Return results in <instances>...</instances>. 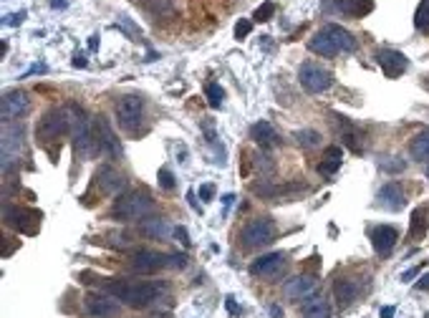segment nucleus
<instances>
[{
    "instance_id": "nucleus-1",
    "label": "nucleus",
    "mask_w": 429,
    "mask_h": 318,
    "mask_svg": "<svg viewBox=\"0 0 429 318\" xmlns=\"http://www.w3.org/2000/svg\"><path fill=\"white\" fill-rule=\"evenodd\" d=\"M104 291L114 296L116 301H124L132 308H146L162 291L157 283H132V280H116V278H104Z\"/></svg>"
},
{
    "instance_id": "nucleus-2",
    "label": "nucleus",
    "mask_w": 429,
    "mask_h": 318,
    "mask_svg": "<svg viewBox=\"0 0 429 318\" xmlns=\"http://www.w3.org/2000/svg\"><path fill=\"white\" fill-rule=\"evenodd\" d=\"M157 210L154 199L146 194V192H129L124 197H119L111 207V217L114 220H121V222H139L144 217H149L151 212Z\"/></svg>"
},
{
    "instance_id": "nucleus-3",
    "label": "nucleus",
    "mask_w": 429,
    "mask_h": 318,
    "mask_svg": "<svg viewBox=\"0 0 429 318\" xmlns=\"http://www.w3.org/2000/svg\"><path fill=\"white\" fill-rule=\"evenodd\" d=\"M69 117H71V136L76 159H88L94 152H99V144H96V134L91 131V124L86 119V111L81 106H69Z\"/></svg>"
},
{
    "instance_id": "nucleus-4",
    "label": "nucleus",
    "mask_w": 429,
    "mask_h": 318,
    "mask_svg": "<svg viewBox=\"0 0 429 318\" xmlns=\"http://www.w3.org/2000/svg\"><path fill=\"white\" fill-rule=\"evenodd\" d=\"M71 131V117H69V109H51L43 114V119L38 122L36 127V139L48 147L51 141H58L64 134Z\"/></svg>"
},
{
    "instance_id": "nucleus-5",
    "label": "nucleus",
    "mask_w": 429,
    "mask_h": 318,
    "mask_svg": "<svg viewBox=\"0 0 429 318\" xmlns=\"http://www.w3.org/2000/svg\"><path fill=\"white\" fill-rule=\"evenodd\" d=\"M116 122L127 134L144 131V99L142 96H121L116 101Z\"/></svg>"
},
{
    "instance_id": "nucleus-6",
    "label": "nucleus",
    "mask_w": 429,
    "mask_h": 318,
    "mask_svg": "<svg viewBox=\"0 0 429 318\" xmlns=\"http://www.w3.org/2000/svg\"><path fill=\"white\" fill-rule=\"evenodd\" d=\"M3 220L8 227H15L23 235H36L41 227V212L33 207H23V205H10L5 202L3 207Z\"/></svg>"
},
{
    "instance_id": "nucleus-7",
    "label": "nucleus",
    "mask_w": 429,
    "mask_h": 318,
    "mask_svg": "<svg viewBox=\"0 0 429 318\" xmlns=\"http://www.w3.org/2000/svg\"><path fill=\"white\" fill-rule=\"evenodd\" d=\"M275 238V222L270 217H255L250 220L242 233H240V240L245 248H260V245H268L270 240Z\"/></svg>"
},
{
    "instance_id": "nucleus-8",
    "label": "nucleus",
    "mask_w": 429,
    "mask_h": 318,
    "mask_svg": "<svg viewBox=\"0 0 429 318\" xmlns=\"http://www.w3.org/2000/svg\"><path fill=\"white\" fill-rule=\"evenodd\" d=\"M298 78H300L303 89H305V91H311V94H323V91H328V89H331V83H333L331 71L321 68L318 64H303V66H300Z\"/></svg>"
},
{
    "instance_id": "nucleus-9",
    "label": "nucleus",
    "mask_w": 429,
    "mask_h": 318,
    "mask_svg": "<svg viewBox=\"0 0 429 318\" xmlns=\"http://www.w3.org/2000/svg\"><path fill=\"white\" fill-rule=\"evenodd\" d=\"M28 109H30V99H28L25 91H8V94L3 96V101H0V114H3V122H5V124H10V122L25 117Z\"/></svg>"
},
{
    "instance_id": "nucleus-10",
    "label": "nucleus",
    "mask_w": 429,
    "mask_h": 318,
    "mask_svg": "<svg viewBox=\"0 0 429 318\" xmlns=\"http://www.w3.org/2000/svg\"><path fill=\"white\" fill-rule=\"evenodd\" d=\"M96 144H99V152L111 157V159H119L121 157V144L114 134V129L109 127V122L104 117H96Z\"/></svg>"
},
{
    "instance_id": "nucleus-11",
    "label": "nucleus",
    "mask_w": 429,
    "mask_h": 318,
    "mask_svg": "<svg viewBox=\"0 0 429 318\" xmlns=\"http://www.w3.org/2000/svg\"><path fill=\"white\" fill-rule=\"evenodd\" d=\"M83 308H86L88 316H94V318L119 316V303H116L111 296H106V293H88V296L83 298Z\"/></svg>"
},
{
    "instance_id": "nucleus-12",
    "label": "nucleus",
    "mask_w": 429,
    "mask_h": 318,
    "mask_svg": "<svg viewBox=\"0 0 429 318\" xmlns=\"http://www.w3.org/2000/svg\"><path fill=\"white\" fill-rule=\"evenodd\" d=\"M129 268L139 275H151L162 268H169V255H162V253H154V250H139V253L132 257Z\"/></svg>"
},
{
    "instance_id": "nucleus-13",
    "label": "nucleus",
    "mask_w": 429,
    "mask_h": 318,
    "mask_svg": "<svg viewBox=\"0 0 429 318\" xmlns=\"http://www.w3.org/2000/svg\"><path fill=\"white\" fill-rule=\"evenodd\" d=\"M23 152V129L20 127H3V169L10 167L13 159H18V154Z\"/></svg>"
},
{
    "instance_id": "nucleus-14",
    "label": "nucleus",
    "mask_w": 429,
    "mask_h": 318,
    "mask_svg": "<svg viewBox=\"0 0 429 318\" xmlns=\"http://www.w3.org/2000/svg\"><path fill=\"white\" fill-rule=\"evenodd\" d=\"M376 64L381 66V71L389 76V78H396L407 71L409 66V59L402 53V51H394V48H381L376 51Z\"/></svg>"
},
{
    "instance_id": "nucleus-15",
    "label": "nucleus",
    "mask_w": 429,
    "mask_h": 318,
    "mask_svg": "<svg viewBox=\"0 0 429 318\" xmlns=\"http://www.w3.org/2000/svg\"><path fill=\"white\" fill-rule=\"evenodd\" d=\"M308 48H311L313 53L323 56V59H333L336 53H341V48H339V43H336V38H333V33H331L328 25H323L321 31H316V33L311 36Z\"/></svg>"
},
{
    "instance_id": "nucleus-16",
    "label": "nucleus",
    "mask_w": 429,
    "mask_h": 318,
    "mask_svg": "<svg viewBox=\"0 0 429 318\" xmlns=\"http://www.w3.org/2000/svg\"><path fill=\"white\" fill-rule=\"evenodd\" d=\"M286 263V255L283 253H268V255H260L258 260L250 263V273L253 275H260V278H275L281 273Z\"/></svg>"
},
{
    "instance_id": "nucleus-17",
    "label": "nucleus",
    "mask_w": 429,
    "mask_h": 318,
    "mask_svg": "<svg viewBox=\"0 0 429 318\" xmlns=\"http://www.w3.org/2000/svg\"><path fill=\"white\" fill-rule=\"evenodd\" d=\"M316 288H318V280H316L313 275H295V278H290L286 285H283V293H286V298L300 301V298L313 296Z\"/></svg>"
},
{
    "instance_id": "nucleus-18",
    "label": "nucleus",
    "mask_w": 429,
    "mask_h": 318,
    "mask_svg": "<svg viewBox=\"0 0 429 318\" xmlns=\"http://www.w3.org/2000/svg\"><path fill=\"white\" fill-rule=\"evenodd\" d=\"M396 240H399V233H396V227H391V225H379V227H374V230H371V243H374V250L381 255V257H386V255L394 250Z\"/></svg>"
},
{
    "instance_id": "nucleus-19",
    "label": "nucleus",
    "mask_w": 429,
    "mask_h": 318,
    "mask_svg": "<svg viewBox=\"0 0 429 318\" xmlns=\"http://www.w3.org/2000/svg\"><path fill=\"white\" fill-rule=\"evenodd\" d=\"M96 185H99V190L104 192V194H119V192L127 187V180H124V175L121 172H116L114 167H101L99 172H96Z\"/></svg>"
},
{
    "instance_id": "nucleus-20",
    "label": "nucleus",
    "mask_w": 429,
    "mask_h": 318,
    "mask_svg": "<svg viewBox=\"0 0 429 318\" xmlns=\"http://www.w3.org/2000/svg\"><path fill=\"white\" fill-rule=\"evenodd\" d=\"M376 199H379V205H381L384 210H389V212H399V210L407 205L404 192H402V187H399L396 182L384 185V187L379 190V194H376Z\"/></svg>"
},
{
    "instance_id": "nucleus-21",
    "label": "nucleus",
    "mask_w": 429,
    "mask_h": 318,
    "mask_svg": "<svg viewBox=\"0 0 429 318\" xmlns=\"http://www.w3.org/2000/svg\"><path fill=\"white\" fill-rule=\"evenodd\" d=\"M341 159H344L341 147H336V144L326 147V149H323V159H321V164H318V172H321V175H336V169L341 167Z\"/></svg>"
},
{
    "instance_id": "nucleus-22",
    "label": "nucleus",
    "mask_w": 429,
    "mask_h": 318,
    "mask_svg": "<svg viewBox=\"0 0 429 318\" xmlns=\"http://www.w3.org/2000/svg\"><path fill=\"white\" fill-rule=\"evenodd\" d=\"M333 5L344 15H354V18H361L374 10V0H333Z\"/></svg>"
},
{
    "instance_id": "nucleus-23",
    "label": "nucleus",
    "mask_w": 429,
    "mask_h": 318,
    "mask_svg": "<svg viewBox=\"0 0 429 318\" xmlns=\"http://www.w3.org/2000/svg\"><path fill=\"white\" fill-rule=\"evenodd\" d=\"M331 316V306L323 296H308V301L303 303V318H328Z\"/></svg>"
},
{
    "instance_id": "nucleus-24",
    "label": "nucleus",
    "mask_w": 429,
    "mask_h": 318,
    "mask_svg": "<svg viewBox=\"0 0 429 318\" xmlns=\"http://www.w3.org/2000/svg\"><path fill=\"white\" fill-rule=\"evenodd\" d=\"M333 293H336V301L341 306H351L358 296V285L354 280H349V278H339L336 285H333Z\"/></svg>"
},
{
    "instance_id": "nucleus-25",
    "label": "nucleus",
    "mask_w": 429,
    "mask_h": 318,
    "mask_svg": "<svg viewBox=\"0 0 429 318\" xmlns=\"http://www.w3.org/2000/svg\"><path fill=\"white\" fill-rule=\"evenodd\" d=\"M336 119H339V127H341V139H344V144H346L351 152H356V154H358V152L363 149V144L358 141V139H361L358 129L354 127L346 117H336Z\"/></svg>"
},
{
    "instance_id": "nucleus-26",
    "label": "nucleus",
    "mask_w": 429,
    "mask_h": 318,
    "mask_svg": "<svg viewBox=\"0 0 429 318\" xmlns=\"http://www.w3.org/2000/svg\"><path fill=\"white\" fill-rule=\"evenodd\" d=\"M250 136L265 149V147H273V144H278V134H275V129L270 127V122H258V124H253L250 129Z\"/></svg>"
},
{
    "instance_id": "nucleus-27",
    "label": "nucleus",
    "mask_w": 429,
    "mask_h": 318,
    "mask_svg": "<svg viewBox=\"0 0 429 318\" xmlns=\"http://www.w3.org/2000/svg\"><path fill=\"white\" fill-rule=\"evenodd\" d=\"M409 154H412V159L429 164V129L419 131V134L409 141Z\"/></svg>"
},
{
    "instance_id": "nucleus-28",
    "label": "nucleus",
    "mask_w": 429,
    "mask_h": 318,
    "mask_svg": "<svg viewBox=\"0 0 429 318\" xmlns=\"http://www.w3.org/2000/svg\"><path fill=\"white\" fill-rule=\"evenodd\" d=\"M429 225V207H417L412 212V225H409V238L412 240H422Z\"/></svg>"
},
{
    "instance_id": "nucleus-29",
    "label": "nucleus",
    "mask_w": 429,
    "mask_h": 318,
    "mask_svg": "<svg viewBox=\"0 0 429 318\" xmlns=\"http://www.w3.org/2000/svg\"><path fill=\"white\" fill-rule=\"evenodd\" d=\"M328 28H331V33H333V38H336V43H339L341 51H354V48H356V38H354L346 28H341V25H336V23H328Z\"/></svg>"
},
{
    "instance_id": "nucleus-30",
    "label": "nucleus",
    "mask_w": 429,
    "mask_h": 318,
    "mask_svg": "<svg viewBox=\"0 0 429 318\" xmlns=\"http://www.w3.org/2000/svg\"><path fill=\"white\" fill-rule=\"evenodd\" d=\"M142 233L149 238H167L169 235V225L164 220H142Z\"/></svg>"
},
{
    "instance_id": "nucleus-31",
    "label": "nucleus",
    "mask_w": 429,
    "mask_h": 318,
    "mask_svg": "<svg viewBox=\"0 0 429 318\" xmlns=\"http://www.w3.org/2000/svg\"><path fill=\"white\" fill-rule=\"evenodd\" d=\"M295 141L305 149H313V147L321 144V134L316 129H300V131H295Z\"/></svg>"
},
{
    "instance_id": "nucleus-32",
    "label": "nucleus",
    "mask_w": 429,
    "mask_h": 318,
    "mask_svg": "<svg viewBox=\"0 0 429 318\" xmlns=\"http://www.w3.org/2000/svg\"><path fill=\"white\" fill-rule=\"evenodd\" d=\"M414 25H417V31L429 33V0H422V3H419L417 15H414Z\"/></svg>"
},
{
    "instance_id": "nucleus-33",
    "label": "nucleus",
    "mask_w": 429,
    "mask_h": 318,
    "mask_svg": "<svg viewBox=\"0 0 429 318\" xmlns=\"http://www.w3.org/2000/svg\"><path fill=\"white\" fill-rule=\"evenodd\" d=\"M253 162H255L258 172H260V175H265V177H268V175H273V169H275V164H273L270 154H265V152H258Z\"/></svg>"
},
{
    "instance_id": "nucleus-34",
    "label": "nucleus",
    "mask_w": 429,
    "mask_h": 318,
    "mask_svg": "<svg viewBox=\"0 0 429 318\" xmlns=\"http://www.w3.org/2000/svg\"><path fill=\"white\" fill-rule=\"evenodd\" d=\"M379 167L384 169V172H404V159H399V157H386V159H381L379 162Z\"/></svg>"
},
{
    "instance_id": "nucleus-35",
    "label": "nucleus",
    "mask_w": 429,
    "mask_h": 318,
    "mask_svg": "<svg viewBox=\"0 0 429 318\" xmlns=\"http://www.w3.org/2000/svg\"><path fill=\"white\" fill-rule=\"evenodd\" d=\"M205 91H207V101H210V106H212V109H220V106H222V96H225V94H222V89H220L217 83H207V89H205Z\"/></svg>"
},
{
    "instance_id": "nucleus-36",
    "label": "nucleus",
    "mask_w": 429,
    "mask_h": 318,
    "mask_svg": "<svg viewBox=\"0 0 429 318\" xmlns=\"http://www.w3.org/2000/svg\"><path fill=\"white\" fill-rule=\"evenodd\" d=\"M273 13H275V5H273V3H263V5L255 10V15H253V18H255V20H260V23H265V20H270V18H273Z\"/></svg>"
},
{
    "instance_id": "nucleus-37",
    "label": "nucleus",
    "mask_w": 429,
    "mask_h": 318,
    "mask_svg": "<svg viewBox=\"0 0 429 318\" xmlns=\"http://www.w3.org/2000/svg\"><path fill=\"white\" fill-rule=\"evenodd\" d=\"M157 177H159V187H162V190H167V192L174 190V175H172L167 167H162Z\"/></svg>"
},
{
    "instance_id": "nucleus-38",
    "label": "nucleus",
    "mask_w": 429,
    "mask_h": 318,
    "mask_svg": "<svg viewBox=\"0 0 429 318\" xmlns=\"http://www.w3.org/2000/svg\"><path fill=\"white\" fill-rule=\"evenodd\" d=\"M250 31H253V23H250L248 18H240V20H237V25H235V38H237V41H242Z\"/></svg>"
},
{
    "instance_id": "nucleus-39",
    "label": "nucleus",
    "mask_w": 429,
    "mask_h": 318,
    "mask_svg": "<svg viewBox=\"0 0 429 318\" xmlns=\"http://www.w3.org/2000/svg\"><path fill=\"white\" fill-rule=\"evenodd\" d=\"M187 255L185 253H174V255H169V268H174V270H182V268H187Z\"/></svg>"
},
{
    "instance_id": "nucleus-40",
    "label": "nucleus",
    "mask_w": 429,
    "mask_h": 318,
    "mask_svg": "<svg viewBox=\"0 0 429 318\" xmlns=\"http://www.w3.org/2000/svg\"><path fill=\"white\" fill-rule=\"evenodd\" d=\"M119 25H121V28H124V31H127V33H129L132 38H134V41L139 38V31H137V28L132 25V20H129L127 15H119Z\"/></svg>"
},
{
    "instance_id": "nucleus-41",
    "label": "nucleus",
    "mask_w": 429,
    "mask_h": 318,
    "mask_svg": "<svg viewBox=\"0 0 429 318\" xmlns=\"http://www.w3.org/2000/svg\"><path fill=\"white\" fill-rule=\"evenodd\" d=\"M172 233H174V238H177V240H179L185 248H190V243H192V240H190V235H187V230H185L182 225H179V227H174Z\"/></svg>"
},
{
    "instance_id": "nucleus-42",
    "label": "nucleus",
    "mask_w": 429,
    "mask_h": 318,
    "mask_svg": "<svg viewBox=\"0 0 429 318\" xmlns=\"http://www.w3.org/2000/svg\"><path fill=\"white\" fill-rule=\"evenodd\" d=\"M23 18H25V10H20V13H13V15H8L5 25H18V23H23Z\"/></svg>"
},
{
    "instance_id": "nucleus-43",
    "label": "nucleus",
    "mask_w": 429,
    "mask_h": 318,
    "mask_svg": "<svg viewBox=\"0 0 429 318\" xmlns=\"http://www.w3.org/2000/svg\"><path fill=\"white\" fill-rule=\"evenodd\" d=\"M212 194H214L212 185H202V187H200V197H202L205 202H210V199H212Z\"/></svg>"
},
{
    "instance_id": "nucleus-44",
    "label": "nucleus",
    "mask_w": 429,
    "mask_h": 318,
    "mask_svg": "<svg viewBox=\"0 0 429 318\" xmlns=\"http://www.w3.org/2000/svg\"><path fill=\"white\" fill-rule=\"evenodd\" d=\"M225 306H227L230 316H237V313H240V308H237V303H235V298H232V296H227V298H225Z\"/></svg>"
},
{
    "instance_id": "nucleus-45",
    "label": "nucleus",
    "mask_w": 429,
    "mask_h": 318,
    "mask_svg": "<svg viewBox=\"0 0 429 318\" xmlns=\"http://www.w3.org/2000/svg\"><path fill=\"white\" fill-rule=\"evenodd\" d=\"M422 273V268H412V270H407L404 275H402V280H412V278H417Z\"/></svg>"
},
{
    "instance_id": "nucleus-46",
    "label": "nucleus",
    "mask_w": 429,
    "mask_h": 318,
    "mask_svg": "<svg viewBox=\"0 0 429 318\" xmlns=\"http://www.w3.org/2000/svg\"><path fill=\"white\" fill-rule=\"evenodd\" d=\"M73 66H76V68H83V66H86V56H83V53H76V56H73Z\"/></svg>"
},
{
    "instance_id": "nucleus-47",
    "label": "nucleus",
    "mask_w": 429,
    "mask_h": 318,
    "mask_svg": "<svg viewBox=\"0 0 429 318\" xmlns=\"http://www.w3.org/2000/svg\"><path fill=\"white\" fill-rule=\"evenodd\" d=\"M394 311H396L394 306H384L379 313H381V318H394Z\"/></svg>"
},
{
    "instance_id": "nucleus-48",
    "label": "nucleus",
    "mask_w": 429,
    "mask_h": 318,
    "mask_svg": "<svg viewBox=\"0 0 429 318\" xmlns=\"http://www.w3.org/2000/svg\"><path fill=\"white\" fill-rule=\"evenodd\" d=\"M417 288H419V291H429V273L427 275H422V280L417 283Z\"/></svg>"
},
{
    "instance_id": "nucleus-49",
    "label": "nucleus",
    "mask_w": 429,
    "mask_h": 318,
    "mask_svg": "<svg viewBox=\"0 0 429 318\" xmlns=\"http://www.w3.org/2000/svg\"><path fill=\"white\" fill-rule=\"evenodd\" d=\"M88 48H91V51L99 48V36H91V38H88Z\"/></svg>"
},
{
    "instance_id": "nucleus-50",
    "label": "nucleus",
    "mask_w": 429,
    "mask_h": 318,
    "mask_svg": "<svg viewBox=\"0 0 429 318\" xmlns=\"http://www.w3.org/2000/svg\"><path fill=\"white\" fill-rule=\"evenodd\" d=\"M270 316H273V318H278V316H283V311H281L278 306H273V308H270Z\"/></svg>"
},
{
    "instance_id": "nucleus-51",
    "label": "nucleus",
    "mask_w": 429,
    "mask_h": 318,
    "mask_svg": "<svg viewBox=\"0 0 429 318\" xmlns=\"http://www.w3.org/2000/svg\"><path fill=\"white\" fill-rule=\"evenodd\" d=\"M232 199H235L232 194H225V197H222V202H225V207H230V202H232Z\"/></svg>"
},
{
    "instance_id": "nucleus-52",
    "label": "nucleus",
    "mask_w": 429,
    "mask_h": 318,
    "mask_svg": "<svg viewBox=\"0 0 429 318\" xmlns=\"http://www.w3.org/2000/svg\"><path fill=\"white\" fill-rule=\"evenodd\" d=\"M51 5H53V8H66V3H64V0H51Z\"/></svg>"
},
{
    "instance_id": "nucleus-53",
    "label": "nucleus",
    "mask_w": 429,
    "mask_h": 318,
    "mask_svg": "<svg viewBox=\"0 0 429 318\" xmlns=\"http://www.w3.org/2000/svg\"><path fill=\"white\" fill-rule=\"evenodd\" d=\"M424 86H427V89H429V78H427V81H424Z\"/></svg>"
}]
</instances>
